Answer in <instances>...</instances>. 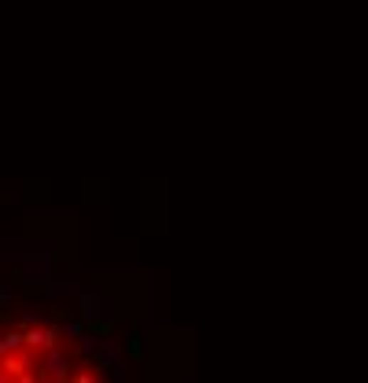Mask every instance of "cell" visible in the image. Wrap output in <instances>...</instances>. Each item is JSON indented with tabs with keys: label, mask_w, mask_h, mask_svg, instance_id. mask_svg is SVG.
<instances>
[{
	"label": "cell",
	"mask_w": 368,
	"mask_h": 383,
	"mask_svg": "<svg viewBox=\"0 0 368 383\" xmlns=\"http://www.w3.org/2000/svg\"><path fill=\"white\" fill-rule=\"evenodd\" d=\"M0 369H4V376L8 379H19V376H26V372H33V350H15V354H8V357H0Z\"/></svg>",
	"instance_id": "1"
},
{
	"label": "cell",
	"mask_w": 368,
	"mask_h": 383,
	"mask_svg": "<svg viewBox=\"0 0 368 383\" xmlns=\"http://www.w3.org/2000/svg\"><path fill=\"white\" fill-rule=\"evenodd\" d=\"M23 347H26V332H23V328H15V332H8V335H0V357H8V354L23 350Z\"/></svg>",
	"instance_id": "2"
},
{
	"label": "cell",
	"mask_w": 368,
	"mask_h": 383,
	"mask_svg": "<svg viewBox=\"0 0 368 383\" xmlns=\"http://www.w3.org/2000/svg\"><path fill=\"white\" fill-rule=\"evenodd\" d=\"M11 383H45V376H37V372H26V376H19Z\"/></svg>",
	"instance_id": "3"
}]
</instances>
